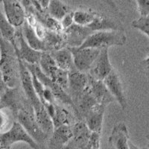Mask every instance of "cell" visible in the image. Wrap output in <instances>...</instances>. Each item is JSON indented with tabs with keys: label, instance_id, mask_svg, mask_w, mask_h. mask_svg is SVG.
<instances>
[{
	"label": "cell",
	"instance_id": "1",
	"mask_svg": "<svg viewBox=\"0 0 149 149\" xmlns=\"http://www.w3.org/2000/svg\"><path fill=\"white\" fill-rule=\"evenodd\" d=\"M0 72L10 88L18 87L20 84L19 64L15 48L2 36H0Z\"/></svg>",
	"mask_w": 149,
	"mask_h": 149
},
{
	"label": "cell",
	"instance_id": "2",
	"mask_svg": "<svg viewBox=\"0 0 149 149\" xmlns=\"http://www.w3.org/2000/svg\"><path fill=\"white\" fill-rule=\"evenodd\" d=\"M16 119L32 137V139L39 145L41 149H46L50 136L45 133L40 127L34 116L33 107L29 101L19 111Z\"/></svg>",
	"mask_w": 149,
	"mask_h": 149
},
{
	"label": "cell",
	"instance_id": "3",
	"mask_svg": "<svg viewBox=\"0 0 149 149\" xmlns=\"http://www.w3.org/2000/svg\"><path fill=\"white\" fill-rule=\"evenodd\" d=\"M127 42L124 31H99L90 34L80 47L102 49L111 46H121Z\"/></svg>",
	"mask_w": 149,
	"mask_h": 149
},
{
	"label": "cell",
	"instance_id": "4",
	"mask_svg": "<svg viewBox=\"0 0 149 149\" xmlns=\"http://www.w3.org/2000/svg\"><path fill=\"white\" fill-rule=\"evenodd\" d=\"M19 142H26L32 149H41L24 127L15 121L8 130L0 134V148L10 149L13 145Z\"/></svg>",
	"mask_w": 149,
	"mask_h": 149
},
{
	"label": "cell",
	"instance_id": "5",
	"mask_svg": "<svg viewBox=\"0 0 149 149\" xmlns=\"http://www.w3.org/2000/svg\"><path fill=\"white\" fill-rule=\"evenodd\" d=\"M25 64L30 71H32L33 72H34L36 76L40 81L41 83L44 85L45 87L49 89L52 92L56 98V101L58 104H61L64 105V106H69V107H72V109L74 111V103L72 100L71 97L62 86L53 81L51 78L46 76V74L41 71L40 68L38 64H28L26 63H25Z\"/></svg>",
	"mask_w": 149,
	"mask_h": 149
},
{
	"label": "cell",
	"instance_id": "6",
	"mask_svg": "<svg viewBox=\"0 0 149 149\" xmlns=\"http://www.w3.org/2000/svg\"><path fill=\"white\" fill-rule=\"evenodd\" d=\"M73 56L74 66L83 72L88 73L101 49L94 48L69 47Z\"/></svg>",
	"mask_w": 149,
	"mask_h": 149
},
{
	"label": "cell",
	"instance_id": "7",
	"mask_svg": "<svg viewBox=\"0 0 149 149\" xmlns=\"http://www.w3.org/2000/svg\"><path fill=\"white\" fill-rule=\"evenodd\" d=\"M16 41L18 44L14 46L19 58L28 64H39L42 52L37 51L29 46L22 34V27L17 29Z\"/></svg>",
	"mask_w": 149,
	"mask_h": 149
},
{
	"label": "cell",
	"instance_id": "8",
	"mask_svg": "<svg viewBox=\"0 0 149 149\" xmlns=\"http://www.w3.org/2000/svg\"><path fill=\"white\" fill-rule=\"evenodd\" d=\"M88 84V73L79 71L74 66L69 71L67 93L71 97L73 103L86 91Z\"/></svg>",
	"mask_w": 149,
	"mask_h": 149
},
{
	"label": "cell",
	"instance_id": "9",
	"mask_svg": "<svg viewBox=\"0 0 149 149\" xmlns=\"http://www.w3.org/2000/svg\"><path fill=\"white\" fill-rule=\"evenodd\" d=\"M3 4L4 13L12 26L16 29L22 27L26 22V12L21 0H0Z\"/></svg>",
	"mask_w": 149,
	"mask_h": 149
},
{
	"label": "cell",
	"instance_id": "10",
	"mask_svg": "<svg viewBox=\"0 0 149 149\" xmlns=\"http://www.w3.org/2000/svg\"><path fill=\"white\" fill-rule=\"evenodd\" d=\"M103 81L111 95L116 99V102L119 103L122 110H125L127 107V96L124 90L123 84L118 72L113 70Z\"/></svg>",
	"mask_w": 149,
	"mask_h": 149
},
{
	"label": "cell",
	"instance_id": "11",
	"mask_svg": "<svg viewBox=\"0 0 149 149\" xmlns=\"http://www.w3.org/2000/svg\"><path fill=\"white\" fill-rule=\"evenodd\" d=\"M107 48L101 49L100 53L90 68L88 74L96 80L104 81L114 70L109 58Z\"/></svg>",
	"mask_w": 149,
	"mask_h": 149
},
{
	"label": "cell",
	"instance_id": "12",
	"mask_svg": "<svg viewBox=\"0 0 149 149\" xmlns=\"http://www.w3.org/2000/svg\"><path fill=\"white\" fill-rule=\"evenodd\" d=\"M87 90L95 98L97 103L107 107V105L116 102L114 97L108 90L103 81L96 80L89 75V84Z\"/></svg>",
	"mask_w": 149,
	"mask_h": 149
},
{
	"label": "cell",
	"instance_id": "13",
	"mask_svg": "<svg viewBox=\"0 0 149 149\" xmlns=\"http://www.w3.org/2000/svg\"><path fill=\"white\" fill-rule=\"evenodd\" d=\"M72 136L66 149H82L86 145L92 132L84 121H77L72 125Z\"/></svg>",
	"mask_w": 149,
	"mask_h": 149
},
{
	"label": "cell",
	"instance_id": "14",
	"mask_svg": "<svg viewBox=\"0 0 149 149\" xmlns=\"http://www.w3.org/2000/svg\"><path fill=\"white\" fill-rule=\"evenodd\" d=\"M67 47H80L93 31L87 26H81L73 24L63 31Z\"/></svg>",
	"mask_w": 149,
	"mask_h": 149
},
{
	"label": "cell",
	"instance_id": "15",
	"mask_svg": "<svg viewBox=\"0 0 149 149\" xmlns=\"http://www.w3.org/2000/svg\"><path fill=\"white\" fill-rule=\"evenodd\" d=\"M72 136L71 125H63L54 128L48 141L46 149H66Z\"/></svg>",
	"mask_w": 149,
	"mask_h": 149
},
{
	"label": "cell",
	"instance_id": "16",
	"mask_svg": "<svg viewBox=\"0 0 149 149\" xmlns=\"http://www.w3.org/2000/svg\"><path fill=\"white\" fill-rule=\"evenodd\" d=\"M129 132L127 125L119 122L114 125L109 137V142L114 149H130Z\"/></svg>",
	"mask_w": 149,
	"mask_h": 149
},
{
	"label": "cell",
	"instance_id": "17",
	"mask_svg": "<svg viewBox=\"0 0 149 149\" xmlns=\"http://www.w3.org/2000/svg\"><path fill=\"white\" fill-rule=\"evenodd\" d=\"M105 109L106 107L97 104L85 118V123L92 133L102 134Z\"/></svg>",
	"mask_w": 149,
	"mask_h": 149
},
{
	"label": "cell",
	"instance_id": "18",
	"mask_svg": "<svg viewBox=\"0 0 149 149\" xmlns=\"http://www.w3.org/2000/svg\"><path fill=\"white\" fill-rule=\"evenodd\" d=\"M54 106H55V112L54 116L52 119L54 128L63 125L72 126L78 121L74 114L72 113L70 110H67L64 105L57 102L54 104Z\"/></svg>",
	"mask_w": 149,
	"mask_h": 149
},
{
	"label": "cell",
	"instance_id": "19",
	"mask_svg": "<svg viewBox=\"0 0 149 149\" xmlns=\"http://www.w3.org/2000/svg\"><path fill=\"white\" fill-rule=\"evenodd\" d=\"M22 30L24 37L29 44V46H31L33 49L37 51L42 52H47V47H46L44 40L40 39L37 36L34 27L28 23L26 20L22 25Z\"/></svg>",
	"mask_w": 149,
	"mask_h": 149
},
{
	"label": "cell",
	"instance_id": "20",
	"mask_svg": "<svg viewBox=\"0 0 149 149\" xmlns=\"http://www.w3.org/2000/svg\"><path fill=\"white\" fill-rule=\"evenodd\" d=\"M49 53L55 61L57 66L61 70L69 72L74 67L73 56L69 47L50 52Z\"/></svg>",
	"mask_w": 149,
	"mask_h": 149
},
{
	"label": "cell",
	"instance_id": "21",
	"mask_svg": "<svg viewBox=\"0 0 149 149\" xmlns=\"http://www.w3.org/2000/svg\"><path fill=\"white\" fill-rule=\"evenodd\" d=\"M16 31L17 29L12 26L8 20L5 13L0 9V34L4 39L11 42L12 45H17L16 41Z\"/></svg>",
	"mask_w": 149,
	"mask_h": 149
},
{
	"label": "cell",
	"instance_id": "22",
	"mask_svg": "<svg viewBox=\"0 0 149 149\" xmlns=\"http://www.w3.org/2000/svg\"><path fill=\"white\" fill-rule=\"evenodd\" d=\"M39 66L41 71L49 78L52 79L53 77L58 72L60 68L57 66L55 61L53 59L50 53L48 52H42L39 62Z\"/></svg>",
	"mask_w": 149,
	"mask_h": 149
},
{
	"label": "cell",
	"instance_id": "23",
	"mask_svg": "<svg viewBox=\"0 0 149 149\" xmlns=\"http://www.w3.org/2000/svg\"><path fill=\"white\" fill-rule=\"evenodd\" d=\"M71 11V8L61 0H50L47 8L49 15L59 21Z\"/></svg>",
	"mask_w": 149,
	"mask_h": 149
},
{
	"label": "cell",
	"instance_id": "24",
	"mask_svg": "<svg viewBox=\"0 0 149 149\" xmlns=\"http://www.w3.org/2000/svg\"><path fill=\"white\" fill-rule=\"evenodd\" d=\"M96 16V12L91 10H77L73 11L74 23L81 26H88L93 22Z\"/></svg>",
	"mask_w": 149,
	"mask_h": 149
},
{
	"label": "cell",
	"instance_id": "25",
	"mask_svg": "<svg viewBox=\"0 0 149 149\" xmlns=\"http://www.w3.org/2000/svg\"><path fill=\"white\" fill-rule=\"evenodd\" d=\"M131 26L134 29L140 31L149 38V15L140 16V17L131 22Z\"/></svg>",
	"mask_w": 149,
	"mask_h": 149
},
{
	"label": "cell",
	"instance_id": "26",
	"mask_svg": "<svg viewBox=\"0 0 149 149\" xmlns=\"http://www.w3.org/2000/svg\"><path fill=\"white\" fill-rule=\"evenodd\" d=\"M101 134L92 133L86 146L82 149H101Z\"/></svg>",
	"mask_w": 149,
	"mask_h": 149
},
{
	"label": "cell",
	"instance_id": "27",
	"mask_svg": "<svg viewBox=\"0 0 149 149\" xmlns=\"http://www.w3.org/2000/svg\"><path fill=\"white\" fill-rule=\"evenodd\" d=\"M50 0H31L34 8L40 13L47 12V8Z\"/></svg>",
	"mask_w": 149,
	"mask_h": 149
},
{
	"label": "cell",
	"instance_id": "28",
	"mask_svg": "<svg viewBox=\"0 0 149 149\" xmlns=\"http://www.w3.org/2000/svg\"><path fill=\"white\" fill-rule=\"evenodd\" d=\"M140 16L149 15V0H136Z\"/></svg>",
	"mask_w": 149,
	"mask_h": 149
},
{
	"label": "cell",
	"instance_id": "29",
	"mask_svg": "<svg viewBox=\"0 0 149 149\" xmlns=\"http://www.w3.org/2000/svg\"><path fill=\"white\" fill-rule=\"evenodd\" d=\"M5 108H1L0 107V134L4 133L6 131L8 125L9 118L7 113H5Z\"/></svg>",
	"mask_w": 149,
	"mask_h": 149
},
{
	"label": "cell",
	"instance_id": "30",
	"mask_svg": "<svg viewBox=\"0 0 149 149\" xmlns=\"http://www.w3.org/2000/svg\"><path fill=\"white\" fill-rule=\"evenodd\" d=\"M61 26L63 27V31L70 28L74 24V19H73V11L70 12L66 14L64 17L61 20Z\"/></svg>",
	"mask_w": 149,
	"mask_h": 149
},
{
	"label": "cell",
	"instance_id": "31",
	"mask_svg": "<svg viewBox=\"0 0 149 149\" xmlns=\"http://www.w3.org/2000/svg\"><path fill=\"white\" fill-rule=\"evenodd\" d=\"M139 66H140L141 70L143 72V73L146 74V77L149 80V54L144 60L141 61Z\"/></svg>",
	"mask_w": 149,
	"mask_h": 149
},
{
	"label": "cell",
	"instance_id": "32",
	"mask_svg": "<svg viewBox=\"0 0 149 149\" xmlns=\"http://www.w3.org/2000/svg\"><path fill=\"white\" fill-rule=\"evenodd\" d=\"M129 148H130V149H148V148H138L137 146H136L134 144V143H132V142H129Z\"/></svg>",
	"mask_w": 149,
	"mask_h": 149
},
{
	"label": "cell",
	"instance_id": "33",
	"mask_svg": "<svg viewBox=\"0 0 149 149\" xmlns=\"http://www.w3.org/2000/svg\"><path fill=\"white\" fill-rule=\"evenodd\" d=\"M147 137L148 139V149H149V134L147 136Z\"/></svg>",
	"mask_w": 149,
	"mask_h": 149
},
{
	"label": "cell",
	"instance_id": "34",
	"mask_svg": "<svg viewBox=\"0 0 149 149\" xmlns=\"http://www.w3.org/2000/svg\"><path fill=\"white\" fill-rule=\"evenodd\" d=\"M0 149H10V148H0Z\"/></svg>",
	"mask_w": 149,
	"mask_h": 149
},
{
	"label": "cell",
	"instance_id": "35",
	"mask_svg": "<svg viewBox=\"0 0 149 149\" xmlns=\"http://www.w3.org/2000/svg\"><path fill=\"white\" fill-rule=\"evenodd\" d=\"M147 50H148V52H149V46H148V48H147Z\"/></svg>",
	"mask_w": 149,
	"mask_h": 149
},
{
	"label": "cell",
	"instance_id": "36",
	"mask_svg": "<svg viewBox=\"0 0 149 149\" xmlns=\"http://www.w3.org/2000/svg\"><path fill=\"white\" fill-rule=\"evenodd\" d=\"M0 36H1V34H0Z\"/></svg>",
	"mask_w": 149,
	"mask_h": 149
}]
</instances>
